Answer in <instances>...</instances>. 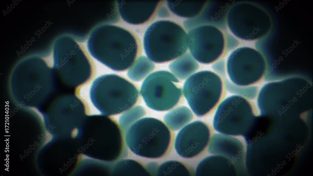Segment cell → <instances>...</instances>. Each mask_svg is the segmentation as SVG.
Segmentation results:
<instances>
[{
    "label": "cell",
    "instance_id": "cell-1",
    "mask_svg": "<svg viewBox=\"0 0 313 176\" xmlns=\"http://www.w3.org/2000/svg\"><path fill=\"white\" fill-rule=\"evenodd\" d=\"M87 47L90 55L112 70H128L142 52L138 35L133 31L113 24H102L90 33Z\"/></svg>",
    "mask_w": 313,
    "mask_h": 176
},
{
    "label": "cell",
    "instance_id": "cell-2",
    "mask_svg": "<svg viewBox=\"0 0 313 176\" xmlns=\"http://www.w3.org/2000/svg\"><path fill=\"white\" fill-rule=\"evenodd\" d=\"M80 152L95 158L113 161L128 155L125 134L114 118L102 115H86L77 132Z\"/></svg>",
    "mask_w": 313,
    "mask_h": 176
},
{
    "label": "cell",
    "instance_id": "cell-3",
    "mask_svg": "<svg viewBox=\"0 0 313 176\" xmlns=\"http://www.w3.org/2000/svg\"><path fill=\"white\" fill-rule=\"evenodd\" d=\"M91 101L103 115L112 116L124 113L141 101L138 85L115 74L100 75L93 81L90 91Z\"/></svg>",
    "mask_w": 313,
    "mask_h": 176
},
{
    "label": "cell",
    "instance_id": "cell-4",
    "mask_svg": "<svg viewBox=\"0 0 313 176\" xmlns=\"http://www.w3.org/2000/svg\"><path fill=\"white\" fill-rule=\"evenodd\" d=\"M124 133L128 148L134 154L144 158H165L174 146V132L164 122L155 118H142Z\"/></svg>",
    "mask_w": 313,
    "mask_h": 176
},
{
    "label": "cell",
    "instance_id": "cell-5",
    "mask_svg": "<svg viewBox=\"0 0 313 176\" xmlns=\"http://www.w3.org/2000/svg\"><path fill=\"white\" fill-rule=\"evenodd\" d=\"M143 43L147 57L156 63L173 61L188 49L186 30L169 20H160L150 25L145 33Z\"/></svg>",
    "mask_w": 313,
    "mask_h": 176
},
{
    "label": "cell",
    "instance_id": "cell-6",
    "mask_svg": "<svg viewBox=\"0 0 313 176\" xmlns=\"http://www.w3.org/2000/svg\"><path fill=\"white\" fill-rule=\"evenodd\" d=\"M224 77L204 70L195 73L186 80L183 95L197 117L212 115L224 100L227 92Z\"/></svg>",
    "mask_w": 313,
    "mask_h": 176
},
{
    "label": "cell",
    "instance_id": "cell-7",
    "mask_svg": "<svg viewBox=\"0 0 313 176\" xmlns=\"http://www.w3.org/2000/svg\"><path fill=\"white\" fill-rule=\"evenodd\" d=\"M180 83V80L168 71H156L143 81L140 94L150 109L157 111H169L184 101L182 88Z\"/></svg>",
    "mask_w": 313,
    "mask_h": 176
},
{
    "label": "cell",
    "instance_id": "cell-8",
    "mask_svg": "<svg viewBox=\"0 0 313 176\" xmlns=\"http://www.w3.org/2000/svg\"><path fill=\"white\" fill-rule=\"evenodd\" d=\"M253 109L245 98L234 95L224 99L216 110L213 127L220 133L238 137L243 136Z\"/></svg>",
    "mask_w": 313,
    "mask_h": 176
},
{
    "label": "cell",
    "instance_id": "cell-9",
    "mask_svg": "<svg viewBox=\"0 0 313 176\" xmlns=\"http://www.w3.org/2000/svg\"><path fill=\"white\" fill-rule=\"evenodd\" d=\"M189 52L199 63L213 64L223 58L226 53L225 35L214 26H198L188 31Z\"/></svg>",
    "mask_w": 313,
    "mask_h": 176
},
{
    "label": "cell",
    "instance_id": "cell-10",
    "mask_svg": "<svg viewBox=\"0 0 313 176\" xmlns=\"http://www.w3.org/2000/svg\"><path fill=\"white\" fill-rule=\"evenodd\" d=\"M214 131L208 122L197 120L180 130L175 136L174 147L177 153L185 159L200 158L208 151Z\"/></svg>",
    "mask_w": 313,
    "mask_h": 176
},
{
    "label": "cell",
    "instance_id": "cell-11",
    "mask_svg": "<svg viewBox=\"0 0 313 176\" xmlns=\"http://www.w3.org/2000/svg\"><path fill=\"white\" fill-rule=\"evenodd\" d=\"M254 53L250 48L240 47L230 54L226 62V71L232 83L245 86L253 82Z\"/></svg>",
    "mask_w": 313,
    "mask_h": 176
},
{
    "label": "cell",
    "instance_id": "cell-12",
    "mask_svg": "<svg viewBox=\"0 0 313 176\" xmlns=\"http://www.w3.org/2000/svg\"><path fill=\"white\" fill-rule=\"evenodd\" d=\"M254 9L249 3H234L227 16V27L233 36L244 40L252 39L255 34Z\"/></svg>",
    "mask_w": 313,
    "mask_h": 176
},
{
    "label": "cell",
    "instance_id": "cell-13",
    "mask_svg": "<svg viewBox=\"0 0 313 176\" xmlns=\"http://www.w3.org/2000/svg\"><path fill=\"white\" fill-rule=\"evenodd\" d=\"M164 1H117L119 13L126 23L134 25L148 23L157 15Z\"/></svg>",
    "mask_w": 313,
    "mask_h": 176
},
{
    "label": "cell",
    "instance_id": "cell-14",
    "mask_svg": "<svg viewBox=\"0 0 313 176\" xmlns=\"http://www.w3.org/2000/svg\"><path fill=\"white\" fill-rule=\"evenodd\" d=\"M234 1H207L201 13L195 17L184 21L183 28L188 31L196 27L211 25L222 30L227 28L226 18L228 11Z\"/></svg>",
    "mask_w": 313,
    "mask_h": 176
},
{
    "label": "cell",
    "instance_id": "cell-15",
    "mask_svg": "<svg viewBox=\"0 0 313 176\" xmlns=\"http://www.w3.org/2000/svg\"><path fill=\"white\" fill-rule=\"evenodd\" d=\"M233 137L214 133L208 151L212 154L227 157L235 163L245 152L246 145L243 139Z\"/></svg>",
    "mask_w": 313,
    "mask_h": 176
},
{
    "label": "cell",
    "instance_id": "cell-16",
    "mask_svg": "<svg viewBox=\"0 0 313 176\" xmlns=\"http://www.w3.org/2000/svg\"><path fill=\"white\" fill-rule=\"evenodd\" d=\"M225 157L216 155L208 157L198 165L196 171L198 175H217L236 173L235 164Z\"/></svg>",
    "mask_w": 313,
    "mask_h": 176
},
{
    "label": "cell",
    "instance_id": "cell-17",
    "mask_svg": "<svg viewBox=\"0 0 313 176\" xmlns=\"http://www.w3.org/2000/svg\"><path fill=\"white\" fill-rule=\"evenodd\" d=\"M198 62L189 52L172 61L168 68L172 73L180 80L187 79L198 69Z\"/></svg>",
    "mask_w": 313,
    "mask_h": 176
},
{
    "label": "cell",
    "instance_id": "cell-18",
    "mask_svg": "<svg viewBox=\"0 0 313 176\" xmlns=\"http://www.w3.org/2000/svg\"><path fill=\"white\" fill-rule=\"evenodd\" d=\"M192 111L188 107L179 106L166 113L163 120L164 122L172 131L181 130L194 119Z\"/></svg>",
    "mask_w": 313,
    "mask_h": 176
},
{
    "label": "cell",
    "instance_id": "cell-19",
    "mask_svg": "<svg viewBox=\"0 0 313 176\" xmlns=\"http://www.w3.org/2000/svg\"><path fill=\"white\" fill-rule=\"evenodd\" d=\"M207 1L168 0L166 3L169 9L173 13L179 17L189 19L198 16Z\"/></svg>",
    "mask_w": 313,
    "mask_h": 176
},
{
    "label": "cell",
    "instance_id": "cell-20",
    "mask_svg": "<svg viewBox=\"0 0 313 176\" xmlns=\"http://www.w3.org/2000/svg\"><path fill=\"white\" fill-rule=\"evenodd\" d=\"M156 67L153 62L144 55L140 56L128 70V77L134 82L142 80L151 74Z\"/></svg>",
    "mask_w": 313,
    "mask_h": 176
},
{
    "label": "cell",
    "instance_id": "cell-21",
    "mask_svg": "<svg viewBox=\"0 0 313 176\" xmlns=\"http://www.w3.org/2000/svg\"><path fill=\"white\" fill-rule=\"evenodd\" d=\"M193 173L192 169L186 163L177 160H171L165 161L159 166L156 175H192Z\"/></svg>",
    "mask_w": 313,
    "mask_h": 176
},
{
    "label": "cell",
    "instance_id": "cell-22",
    "mask_svg": "<svg viewBox=\"0 0 313 176\" xmlns=\"http://www.w3.org/2000/svg\"><path fill=\"white\" fill-rule=\"evenodd\" d=\"M117 166V173L121 175H150L146 166L138 161L122 159L118 162Z\"/></svg>",
    "mask_w": 313,
    "mask_h": 176
},
{
    "label": "cell",
    "instance_id": "cell-23",
    "mask_svg": "<svg viewBox=\"0 0 313 176\" xmlns=\"http://www.w3.org/2000/svg\"><path fill=\"white\" fill-rule=\"evenodd\" d=\"M146 113V109L139 105L124 112L119 120V124L124 132L134 123L143 118Z\"/></svg>",
    "mask_w": 313,
    "mask_h": 176
},
{
    "label": "cell",
    "instance_id": "cell-24",
    "mask_svg": "<svg viewBox=\"0 0 313 176\" xmlns=\"http://www.w3.org/2000/svg\"><path fill=\"white\" fill-rule=\"evenodd\" d=\"M224 79L227 91L230 93L242 96H250V88L237 85L229 80L226 76L224 77Z\"/></svg>",
    "mask_w": 313,
    "mask_h": 176
},
{
    "label": "cell",
    "instance_id": "cell-25",
    "mask_svg": "<svg viewBox=\"0 0 313 176\" xmlns=\"http://www.w3.org/2000/svg\"><path fill=\"white\" fill-rule=\"evenodd\" d=\"M225 49L226 53L236 48L239 42L235 37L228 33L225 34Z\"/></svg>",
    "mask_w": 313,
    "mask_h": 176
},
{
    "label": "cell",
    "instance_id": "cell-26",
    "mask_svg": "<svg viewBox=\"0 0 313 176\" xmlns=\"http://www.w3.org/2000/svg\"><path fill=\"white\" fill-rule=\"evenodd\" d=\"M212 68L214 72L223 77L226 76V70L224 60L222 59L213 64Z\"/></svg>",
    "mask_w": 313,
    "mask_h": 176
},
{
    "label": "cell",
    "instance_id": "cell-27",
    "mask_svg": "<svg viewBox=\"0 0 313 176\" xmlns=\"http://www.w3.org/2000/svg\"><path fill=\"white\" fill-rule=\"evenodd\" d=\"M145 166L150 175H156L157 171L159 167L158 164L156 162H151L148 163Z\"/></svg>",
    "mask_w": 313,
    "mask_h": 176
},
{
    "label": "cell",
    "instance_id": "cell-28",
    "mask_svg": "<svg viewBox=\"0 0 313 176\" xmlns=\"http://www.w3.org/2000/svg\"><path fill=\"white\" fill-rule=\"evenodd\" d=\"M157 15L160 18H167L170 17V14L166 8L162 6L158 9Z\"/></svg>",
    "mask_w": 313,
    "mask_h": 176
}]
</instances>
